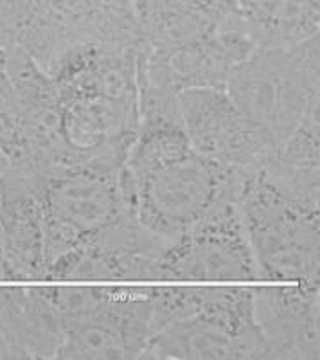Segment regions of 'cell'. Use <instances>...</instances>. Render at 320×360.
Returning <instances> with one entry per match:
<instances>
[{
    "instance_id": "cell-1",
    "label": "cell",
    "mask_w": 320,
    "mask_h": 360,
    "mask_svg": "<svg viewBox=\"0 0 320 360\" xmlns=\"http://www.w3.org/2000/svg\"><path fill=\"white\" fill-rule=\"evenodd\" d=\"M248 175L191 148L135 179H128L121 168V184L137 220L171 243L225 204L238 202Z\"/></svg>"
},
{
    "instance_id": "cell-2",
    "label": "cell",
    "mask_w": 320,
    "mask_h": 360,
    "mask_svg": "<svg viewBox=\"0 0 320 360\" xmlns=\"http://www.w3.org/2000/svg\"><path fill=\"white\" fill-rule=\"evenodd\" d=\"M319 53V34L290 47H255L227 79L225 92L272 148L320 107Z\"/></svg>"
},
{
    "instance_id": "cell-3",
    "label": "cell",
    "mask_w": 320,
    "mask_h": 360,
    "mask_svg": "<svg viewBox=\"0 0 320 360\" xmlns=\"http://www.w3.org/2000/svg\"><path fill=\"white\" fill-rule=\"evenodd\" d=\"M121 168L123 164L108 159H78L36 175L46 231V274L53 263L133 211L121 184Z\"/></svg>"
},
{
    "instance_id": "cell-4",
    "label": "cell",
    "mask_w": 320,
    "mask_h": 360,
    "mask_svg": "<svg viewBox=\"0 0 320 360\" xmlns=\"http://www.w3.org/2000/svg\"><path fill=\"white\" fill-rule=\"evenodd\" d=\"M239 214L261 278L319 281L320 209L293 200L255 172L243 182Z\"/></svg>"
},
{
    "instance_id": "cell-5",
    "label": "cell",
    "mask_w": 320,
    "mask_h": 360,
    "mask_svg": "<svg viewBox=\"0 0 320 360\" xmlns=\"http://www.w3.org/2000/svg\"><path fill=\"white\" fill-rule=\"evenodd\" d=\"M144 359L270 360L255 321L252 288H213L187 317L164 326L149 339Z\"/></svg>"
},
{
    "instance_id": "cell-6",
    "label": "cell",
    "mask_w": 320,
    "mask_h": 360,
    "mask_svg": "<svg viewBox=\"0 0 320 360\" xmlns=\"http://www.w3.org/2000/svg\"><path fill=\"white\" fill-rule=\"evenodd\" d=\"M152 337L148 288H101L88 310L63 324L54 359H144Z\"/></svg>"
},
{
    "instance_id": "cell-7",
    "label": "cell",
    "mask_w": 320,
    "mask_h": 360,
    "mask_svg": "<svg viewBox=\"0 0 320 360\" xmlns=\"http://www.w3.org/2000/svg\"><path fill=\"white\" fill-rule=\"evenodd\" d=\"M254 49L229 17L218 33L201 40L160 51L140 47L137 85L175 96L184 90L225 89L230 72Z\"/></svg>"
},
{
    "instance_id": "cell-8",
    "label": "cell",
    "mask_w": 320,
    "mask_h": 360,
    "mask_svg": "<svg viewBox=\"0 0 320 360\" xmlns=\"http://www.w3.org/2000/svg\"><path fill=\"white\" fill-rule=\"evenodd\" d=\"M180 119L191 146L200 155L243 173H255L272 146L243 115L225 89L184 90L178 94Z\"/></svg>"
},
{
    "instance_id": "cell-9",
    "label": "cell",
    "mask_w": 320,
    "mask_h": 360,
    "mask_svg": "<svg viewBox=\"0 0 320 360\" xmlns=\"http://www.w3.org/2000/svg\"><path fill=\"white\" fill-rule=\"evenodd\" d=\"M160 279H261L239 214V200L168 243Z\"/></svg>"
},
{
    "instance_id": "cell-10",
    "label": "cell",
    "mask_w": 320,
    "mask_h": 360,
    "mask_svg": "<svg viewBox=\"0 0 320 360\" xmlns=\"http://www.w3.org/2000/svg\"><path fill=\"white\" fill-rule=\"evenodd\" d=\"M166 247L128 211L53 263L46 279H160Z\"/></svg>"
},
{
    "instance_id": "cell-11",
    "label": "cell",
    "mask_w": 320,
    "mask_h": 360,
    "mask_svg": "<svg viewBox=\"0 0 320 360\" xmlns=\"http://www.w3.org/2000/svg\"><path fill=\"white\" fill-rule=\"evenodd\" d=\"M252 297L270 360H319V281L252 288Z\"/></svg>"
},
{
    "instance_id": "cell-12",
    "label": "cell",
    "mask_w": 320,
    "mask_h": 360,
    "mask_svg": "<svg viewBox=\"0 0 320 360\" xmlns=\"http://www.w3.org/2000/svg\"><path fill=\"white\" fill-rule=\"evenodd\" d=\"M0 238L18 281H46V231L38 176L8 168L0 176Z\"/></svg>"
},
{
    "instance_id": "cell-13",
    "label": "cell",
    "mask_w": 320,
    "mask_h": 360,
    "mask_svg": "<svg viewBox=\"0 0 320 360\" xmlns=\"http://www.w3.org/2000/svg\"><path fill=\"white\" fill-rule=\"evenodd\" d=\"M0 281V359H54L62 326L38 287Z\"/></svg>"
},
{
    "instance_id": "cell-14",
    "label": "cell",
    "mask_w": 320,
    "mask_h": 360,
    "mask_svg": "<svg viewBox=\"0 0 320 360\" xmlns=\"http://www.w3.org/2000/svg\"><path fill=\"white\" fill-rule=\"evenodd\" d=\"M142 49L160 51L218 33L234 11L230 0H135Z\"/></svg>"
},
{
    "instance_id": "cell-15",
    "label": "cell",
    "mask_w": 320,
    "mask_h": 360,
    "mask_svg": "<svg viewBox=\"0 0 320 360\" xmlns=\"http://www.w3.org/2000/svg\"><path fill=\"white\" fill-rule=\"evenodd\" d=\"M258 172L290 198L319 209L320 107L312 108L286 139L272 148Z\"/></svg>"
},
{
    "instance_id": "cell-16",
    "label": "cell",
    "mask_w": 320,
    "mask_h": 360,
    "mask_svg": "<svg viewBox=\"0 0 320 360\" xmlns=\"http://www.w3.org/2000/svg\"><path fill=\"white\" fill-rule=\"evenodd\" d=\"M230 22L255 47H290L319 34L320 0H234Z\"/></svg>"
},
{
    "instance_id": "cell-17",
    "label": "cell",
    "mask_w": 320,
    "mask_h": 360,
    "mask_svg": "<svg viewBox=\"0 0 320 360\" xmlns=\"http://www.w3.org/2000/svg\"><path fill=\"white\" fill-rule=\"evenodd\" d=\"M6 58V49H0V150L8 160L9 168L33 173L29 128L15 86L9 78Z\"/></svg>"
},
{
    "instance_id": "cell-18",
    "label": "cell",
    "mask_w": 320,
    "mask_h": 360,
    "mask_svg": "<svg viewBox=\"0 0 320 360\" xmlns=\"http://www.w3.org/2000/svg\"><path fill=\"white\" fill-rule=\"evenodd\" d=\"M8 168H9L8 160H6V157H4V153H2V150H0V176L4 175L6 172H8Z\"/></svg>"
},
{
    "instance_id": "cell-19",
    "label": "cell",
    "mask_w": 320,
    "mask_h": 360,
    "mask_svg": "<svg viewBox=\"0 0 320 360\" xmlns=\"http://www.w3.org/2000/svg\"><path fill=\"white\" fill-rule=\"evenodd\" d=\"M230 2H234V0H230Z\"/></svg>"
}]
</instances>
